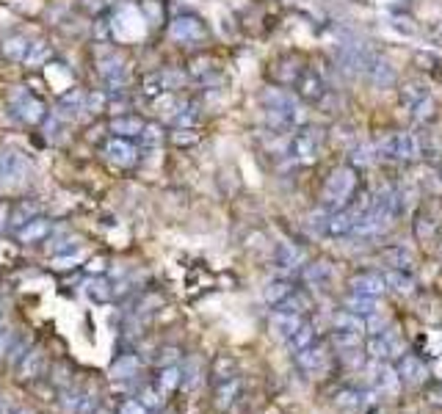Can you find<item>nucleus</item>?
<instances>
[{"label":"nucleus","instance_id":"obj_1","mask_svg":"<svg viewBox=\"0 0 442 414\" xmlns=\"http://www.w3.org/2000/svg\"><path fill=\"white\" fill-rule=\"evenodd\" d=\"M260 102L266 108V116H268V125L274 130H291L304 125V108L298 105V97L296 91H285L280 86H266L260 91Z\"/></svg>","mask_w":442,"mask_h":414},{"label":"nucleus","instance_id":"obj_2","mask_svg":"<svg viewBox=\"0 0 442 414\" xmlns=\"http://www.w3.org/2000/svg\"><path fill=\"white\" fill-rule=\"evenodd\" d=\"M357 185H360L357 169H354L351 163L337 166V169L326 177V185H323V207H329V210H343V207H349L351 199H354V194H357Z\"/></svg>","mask_w":442,"mask_h":414},{"label":"nucleus","instance_id":"obj_3","mask_svg":"<svg viewBox=\"0 0 442 414\" xmlns=\"http://www.w3.org/2000/svg\"><path fill=\"white\" fill-rule=\"evenodd\" d=\"M379 158L384 160H398V163H412L420 158V138L415 133H390L387 138H381L376 144Z\"/></svg>","mask_w":442,"mask_h":414},{"label":"nucleus","instance_id":"obj_4","mask_svg":"<svg viewBox=\"0 0 442 414\" xmlns=\"http://www.w3.org/2000/svg\"><path fill=\"white\" fill-rule=\"evenodd\" d=\"M323 130L321 128H298L291 138V152L298 163H315L321 149H323Z\"/></svg>","mask_w":442,"mask_h":414},{"label":"nucleus","instance_id":"obj_5","mask_svg":"<svg viewBox=\"0 0 442 414\" xmlns=\"http://www.w3.org/2000/svg\"><path fill=\"white\" fill-rule=\"evenodd\" d=\"M368 356L376 359V362H387V359H393V356L401 359V356H404V343H401V337H398V329L390 326V329L373 335L368 340Z\"/></svg>","mask_w":442,"mask_h":414},{"label":"nucleus","instance_id":"obj_6","mask_svg":"<svg viewBox=\"0 0 442 414\" xmlns=\"http://www.w3.org/2000/svg\"><path fill=\"white\" fill-rule=\"evenodd\" d=\"M169 33H172V39L180 42V45H194V42L208 39V25H205L197 14H183V17H177V20L169 25Z\"/></svg>","mask_w":442,"mask_h":414},{"label":"nucleus","instance_id":"obj_7","mask_svg":"<svg viewBox=\"0 0 442 414\" xmlns=\"http://www.w3.org/2000/svg\"><path fill=\"white\" fill-rule=\"evenodd\" d=\"M398 376H401V384L420 387V384H426V378H429V367H426V362H423L420 356L404 353V356L398 359Z\"/></svg>","mask_w":442,"mask_h":414},{"label":"nucleus","instance_id":"obj_8","mask_svg":"<svg viewBox=\"0 0 442 414\" xmlns=\"http://www.w3.org/2000/svg\"><path fill=\"white\" fill-rule=\"evenodd\" d=\"M323 94H326L323 77L315 69H304L296 80V97L304 102H318V100H323Z\"/></svg>","mask_w":442,"mask_h":414},{"label":"nucleus","instance_id":"obj_9","mask_svg":"<svg viewBox=\"0 0 442 414\" xmlns=\"http://www.w3.org/2000/svg\"><path fill=\"white\" fill-rule=\"evenodd\" d=\"M301 266H304V252L296 243H288V240L277 243V249H274V268L280 274H294Z\"/></svg>","mask_w":442,"mask_h":414},{"label":"nucleus","instance_id":"obj_10","mask_svg":"<svg viewBox=\"0 0 442 414\" xmlns=\"http://www.w3.org/2000/svg\"><path fill=\"white\" fill-rule=\"evenodd\" d=\"M45 373V351L39 345H33L28 353H22V362L17 367V381L20 384H31Z\"/></svg>","mask_w":442,"mask_h":414},{"label":"nucleus","instance_id":"obj_11","mask_svg":"<svg viewBox=\"0 0 442 414\" xmlns=\"http://www.w3.org/2000/svg\"><path fill=\"white\" fill-rule=\"evenodd\" d=\"M351 293L357 296H370V298H379L384 290H387V282L384 274H376V271H363V274H354L349 282Z\"/></svg>","mask_w":442,"mask_h":414},{"label":"nucleus","instance_id":"obj_12","mask_svg":"<svg viewBox=\"0 0 442 414\" xmlns=\"http://www.w3.org/2000/svg\"><path fill=\"white\" fill-rule=\"evenodd\" d=\"M105 155L116 163V166H133L136 160H139V149L128 141V138H122V136H114V138H108V144H105Z\"/></svg>","mask_w":442,"mask_h":414},{"label":"nucleus","instance_id":"obj_13","mask_svg":"<svg viewBox=\"0 0 442 414\" xmlns=\"http://www.w3.org/2000/svg\"><path fill=\"white\" fill-rule=\"evenodd\" d=\"M14 102H17V114H20L25 122L36 125V122L45 119V105H42L36 97H31L28 91H17V94H14Z\"/></svg>","mask_w":442,"mask_h":414},{"label":"nucleus","instance_id":"obj_14","mask_svg":"<svg viewBox=\"0 0 442 414\" xmlns=\"http://www.w3.org/2000/svg\"><path fill=\"white\" fill-rule=\"evenodd\" d=\"M326 359H329V353H326L323 345H307L304 351L296 353V365L301 370H307V373H315V370L326 367Z\"/></svg>","mask_w":442,"mask_h":414},{"label":"nucleus","instance_id":"obj_15","mask_svg":"<svg viewBox=\"0 0 442 414\" xmlns=\"http://www.w3.org/2000/svg\"><path fill=\"white\" fill-rule=\"evenodd\" d=\"M357 221H360V218H357L349 207L335 210V213L329 215V221H326V232H329V235H335V238L351 235V229H354V224H357Z\"/></svg>","mask_w":442,"mask_h":414},{"label":"nucleus","instance_id":"obj_16","mask_svg":"<svg viewBox=\"0 0 442 414\" xmlns=\"http://www.w3.org/2000/svg\"><path fill=\"white\" fill-rule=\"evenodd\" d=\"M301 323H304L301 315H294V312H280V309H274V315H271V332H274L280 340H288Z\"/></svg>","mask_w":442,"mask_h":414},{"label":"nucleus","instance_id":"obj_17","mask_svg":"<svg viewBox=\"0 0 442 414\" xmlns=\"http://www.w3.org/2000/svg\"><path fill=\"white\" fill-rule=\"evenodd\" d=\"M384 282H387V290L398 293V296H412L415 293V279L409 271H401V268H387L384 271Z\"/></svg>","mask_w":442,"mask_h":414},{"label":"nucleus","instance_id":"obj_18","mask_svg":"<svg viewBox=\"0 0 442 414\" xmlns=\"http://www.w3.org/2000/svg\"><path fill=\"white\" fill-rule=\"evenodd\" d=\"M50 232V221L45 218V215H36L33 221H28V224H22L20 227V240L22 243H36V240H45V235Z\"/></svg>","mask_w":442,"mask_h":414},{"label":"nucleus","instance_id":"obj_19","mask_svg":"<svg viewBox=\"0 0 442 414\" xmlns=\"http://www.w3.org/2000/svg\"><path fill=\"white\" fill-rule=\"evenodd\" d=\"M332 332H368L365 321L349 309H340L332 315Z\"/></svg>","mask_w":442,"mask_h":414},{"label":"nucleus","instance_id":"obj_20","mask_svg":"<svg viewBox=\"0 0 442 414\" xmlns=\"http://www.w3.org/2000/svg\"><path fill=\"white\" fill-rule=\"evenodd\" d=\"M398 384H401V376H398V367H393V365H387V362H381L379 367H376V390L379 392H395L398 390Z\"/></svg>","mask_w":442,"mask_h":414},{"label":"nucleus","instance_id":"obj_21","mask_svg":"<svg viewBox=\"0 0 442 414\" xmlns=\"http://www.w3.org/2000/svg\"><path fill=\"white\" fill-rule=\"evenodd\" d=\"M368 80L376 86V89H390L393 83H395V69L390 67L381 56L373 61V67H370V72H368Z\"/></svg>","mask_w":442,"mask_h":414},{"label":"nucleus","instance_id":"obj_22","mask_svg":"<svg viewBox=\"0 0 442 414\" xmlns=\"http://www.w3.org/2000/svg\"><path fill=\"white\" fill-rule=\"evenodd\" d=\"M139 356L136 353H122L119 359L111 362V378H133L139 373Z\"/></svg>","mask_w":442,"mask_h":414},{"label":"nucleus","instance_id":"obj_23","mask_svg":"<svg viewBox=\"0 0 442 414\" xmlns=\"http://www.w3.org/2000/svg\"><path fill=\"white\" fill-rule=\"evenodd\" d=\"M183 384V370L177 367V365H169V367H160V373H158V378H155V387L163 392V395H169V392H174L177 387Z\"/></svg>","mask_w":442,"mask_h":414},{"label":"nucleus","instance_id":"obj_24","mask_svg":"<svg viewBox=\"0 0 442 414\" xmlns=\"http://www.w3.org/2000/svg\"><path fill=\"white\" fill-rule=\"evenodd\" d=\"M346 309L354 312V315H360V318H370V315L379 312V301L370 298V296H357V293H351V296L346 298Z\"/></svg>","mask_w":442,"mask_h":414},{"label":"nucleus","instance_id":"obj_25","mask_svg":"<svg viewBox=\"0 0 442 414\" xmlns=\"http://www.w3.org/2000/svg\"><path fill=\"white\" fill-rule=\"evenodd\" d=\"M429 97V89H426V83H420V80H406L404 86H401V102L406 105V108H415L418 102H423Z\"/></svg>","mask_w":442,"mask_h":414},{"label":"nucleus","instance_id":"obj_26","mask_svg":"<svg viewBox=\"0 0 442 414\" xmlns=\"http://www.w3.org/2000/svg\"><path fill=\"white\" fill-rule=\"evenodd\" d=\"M296 287L288 282V279H274V282H268L266 284V290H263V298L271 304V307H277L280 301H285L291 293H294Z\"/></svg>","mask_w":442,"mask_h":414},{"label":"nucleus","instance_id":"obj_27","mask_svg":"<svg viewBox=\"0 0 442 414\" xmlns=\"http://www.w3.org/2000/svg\"><path fill=\"white\" fill-rule=\"evenodd\" d=\"M86 296H89L91 301H97V304H105V301L114 296L111 282H108L105 276H91V279L86 282Z\"/></svg>","mask_w":442,"mask_h":414},{"label":"nucleus","instance_id":"obj_28","mask_svg":"<svg viewBox=\"0 0 442 414\" xmlns=\"http://www.w3.org/2000/svg\"><path fill=\"white\" fill-rule=\"evenodd\" d=\"M144 130V122L136 119V116H119L111 122V133L114 136H122V138H130V136H142Z\"/></svg>","mask_w":442,"mask_h":414},{"label":"nucleus","instance_id":"obj_29","mask_svg":"<svg viewBox=\"0 0 442 414\" xmlns=\"http://www.w3.org/2000/svg\"><path fill=\"white\" fill-rule=\"evenodd\" d=\"M274 309H280V312H294V315H301V312H307L310 309V296L307 293H301V290H294L285 301H280Z\"/></svg>","mask_w":442,"mask_h":414},{"label":"nucleus","instance_id":"obj_30","mask_svg":"<svg viewBox=\"0 0 442 414\" xmlns=\"http://www.w3.org/2000/svg\"><path fill=\"white\" fill-rule=\"evenodd\" d=\"M241 395V378H227V381H219V390H216V404L221 409H227L232 401H238Z\"/></svg>","mask_w":442,"mask_h":414},{"label":"nucleus","instance_id":"obj_31","mask_svg":"<svg viewBox=\"0 0 442 414\" xmlns=\"http://www.w3.org/2000/svg\"><path fill=\"white\" fill-rule=\"evenodd\" d=\"M39 210H42V205L39 202H20V205L11 207V224L14 227H22V224H28V221H33L36 215H39Z\"/></svg>","mask_w":442,"mask_h":414},{"label":"nucleus","instance_id":"obj_32","mask_svg":"<svg viewBox=\"0 0 442 414\" xmlns=\"http://www.w3.org/2000/svg\"><path fill=\"white\" fill-rule=\"evenodd\" d=\"M312 340H315V329H312L310 323H301L285 343L291 348V353H298V351H304L307 345H312Z\"/></svg>","mask_w":442,"mask_h":414},{"label":"nucleus","instance_id":"obj_33","mask_svg":"<svg viewBox=\"0 0 442 414\" xmlns=\"http://www.w3.org/2000/svg\"><path fill=\"white\" fill-rule=\"evenodd\" d=\"M329 276H332V266L329 263H312V266H307L304 268V279L312 284V287H323L326 282H329Z\"/></svg>","mask_w":442,"mask_h":414},{"label":"nucleus","instance_id":"obj_34","mask_svg":"<svg viewBox=\"0 0 442 414\" xmlns=\"http://www.w3.org/2000/svg\"><path fill=\"white\" fill-rule=\"evenodd\" d=\"M0 53H3L6 59H11V61H22V59L28 56V42H25L22 36H11V39H6V42L0 45Z\"/></svg>","mask_w":442,"mask_h":414},{"label":"nucleus","instance_id":"obj_35","mask_svg":"<svg viewBox=\"0 0 442 414\" xmlns=\"http://www.w3.org/2000/svg\"><path fill=\"white\" fill-rule=\"evenodd\" d=\"M384 260H387V266L401 268V271H409V268L415 266L412 254H409L404 246H393V249H387V252H384Z\"/></svg>","mask_w":442,"mask_h":414},{"label":"nucleus","instance_id":"obj_36","mask_svg":"<svg viewBox=\"0 0 442 414\" xmlns=\"http://www.w3.org/2000/svg\"><path fill=\"white\" fill-rule=\"evenodd\" d=\"M376 158H379L376 146H373V144H365V141H363V144H357V146L351 149V160H349V163H351L354 169H357V166H360V169H365V166H370V163H373Z\"/></svg>","mask_w":442,"mask_h":414},{"label":"nucleus","instance_id":"obj_37","mask_svg":"<svg viewBox=\"0 0 442 414\" xmlns=\"http://www.w3.org/2000/svg\"><path fill=\"white\" fill-rule=\"evenodd\" d=\"M434 235H437V221L432 215H418V221H415V238L420 243H432Z\"/></svg>","mask_w":442,"mask_h":414},{"label":"nucleus","instance_id":"obj_38","mask_svg":"<svg viewBox=\"0 0 442 414\" xmlns=\"http://www.w3.org/2000/svg\"><path fill=\"white\" fill-rule=\"evenodd\" d=\"M363 337H365V332H332V343L340 351H357Z\"/></svg>","mask_w":442,"mask_h":414},{"label":"nucleus","instance_id":"obj_39","mask_svg":"<svg viewBox=\"0 0 442 414\" xmlns=\"http://www.w3.org/2000/svg\"><path fill=\"white\" fill-rule=\"evenodd\" d=\"M412 111V116H415V122H420V125H426V122H432L434 116H437V105H434V100L432 97H426L423 102H418L415 108H409Z\"/></svg>","mask_w":442,"mask_h":414},{"label":"nucleus","instance_id":"obj_40","mask_svg":"<svg viewBox=\"0 0 442 414\" xmlns=\"http://www.w3.org/2000/svg\"><path fill=\"white\" fill-rule=\"evenodd\" d=\"M335 406L340 409H363V395L354 392V390H343L335 395Z\"/></svg>","mask_w":442,"mask_h":414},{"label":"nucleus","instance_id":"obj_41","mask_svg":"<svg viewBox=\"0 0 442 414\" xmlns=\"http://www.w3.org/2000/svg\"><path fill=\"white\" fill-rule=\"evenodd\" d=\"M213 376H216L219 381L235 378V359H232V356H219V359H216V367H213Z\"/></svg>","mask_w":442,"mask_h":414},{"label":"nucleus","instance_id":"obj_42","mask_svg":"<svg viewBox=\"0 0 442 414\" xmlns=\"http://www.w3.org/2000/svg\"><path fill=\"white\" fill-rule=\"evenodd\" d=\"M142 144L144 146H160V141H163V128L160 125H144V130H142Z\"/></svg>","mask_w":442,"mask_h":414},{"label":"nucleus","instance_id":"obj_43","mask_svg":"<svg viewBox=\"0 0 442 414\" xmlns=\"http://www.w3.org/2000/svg\"><path fill=\"white\" fill-rule=\"evenodd\" d=\"M420 343L426 345V348H432V356L442 359V332H440V329H432V332H426V335L420 337Z\"/></svg>","mask_w":442,"mask_h":414},{"label":"nucleus","instance_id":"obj_44","mask_svg":"<svg viewBox=\"0 0 442 414\" xmlns=\"http://www.w3.org/2000/svg\"><path fill=\"white\" fill-rule=\"evenodd\" d=\"M420 155H429V158H437L442 155V141L434 133H426L423 144H420Z\"/></svg>","mask_w":442,"mask_h":414},{"label":"nucleus","instance_id":"obj_45","mask_svg":"<svg viewBox=\"0 0 442 414\" xmlns=\"http://www.w3.org/2000/svg\"><path fill=\"white\" fill-rule=\"evenodd\" d=\"M163 392L158 390V387H147V390H142V395H139V401L147 406V409H158L160 404H163V398H160Z\"/></svg>","mask_w":442,"mask_h":414},{"label":"nucleus","instance_id":"obj_46","mask_svg":"<svg viewBox=\"0 0 442 414\" xmlns=\"http://www.w3.org/2000/svg\"><path fill=\"white\" fill-rule=\"evenodd\" d=\"M83 100H86V94H83V91H80V89H73V91H70V94H64V97H61V105H64V108H67V111H77V108H80V102H83Z\"/></svg>","mask_w":442,"mask_h":414},{"label":"nucleus","instance_id":"obj_47","mask_svg":"<svg viewBox=\"0 0 442 414\" xmlns=\"http://www.w3.org/2000/svg\"><path fill=\"white\" fill-rule=\"evenodd\" d=\"M80 401H83V395H77V392H61V406H64V412L75 414L77 412V406H80Z\"/></svg>","mask_w":442,"mask_h":414},{"label":"nucleus","instance_id":"obj_48","mask_svg":"<svg viewBox=\"0 0 442 414\" xmlns=\"http://www.w3.org/2000/svg\"><path fill=\"white\" fill-rule=\"evenodd\" d=\"M177 359H180V351H177V348H163L160 356H158V365H160V367H169V365H177Z\"/></svg>","mask_w":442,"mask_h":414},{"label":"nucleus","instance_id":"obj_49","mask_svg":"<svg viewBox=\"0 0 442 414\" xmlns=\"http://www.w3.org/2000/svg\"><path fill=\"white\" fill-rule=\"evenodd\" d=\"M119 414H149V409L142 401H133V398H130V401H125V404L119 406Z\"/></svg>","mask_w":442,"mask_h":414},{"label":"nucleus","instance_id":"obj_50","mask_svg":"<svg viewBox=\"0 0 442 414\" xmlns=\"http://www.w3.org/2000/svg\"><path fill=\"white\" fill-rule=\"evenodd\" d=\"M144 91H147L149 97H152V94H160V91H163V80H160V72H158V75H149L147 80H144Z\"/></svg>","mask_w":442,"mask_h":414},{"label":"nucleus","instance_id":"obj_51","mask_svg":"<svg viewBox=\"0 0 442 414\" xmlns=\"http://www.w3.org/2000/svg\"><path fill=\"white\" fill-rule=\"evenodd\" d=\"M11 345H14V335H11V332H3V335H0V362L11 353Z\"/></svg>","mask_w":442,"mask_h":414},{"label":"nucleus","instance_id":"obj_52","mask_svg":"<svg viewBox=\"0 0 442 414\" xmlns=\"http://www.w3.org/2000/svg\"><path fill=\"white\" fill-rule=\"evenodd\" d=\"M77 260H80L77 254H70V257H56V268H59V271H64V268L70 271V268L77 266Z\"/></svg>","mask_w":442,"mask_h":414},{"label":"nucleus","instance_id":"obj_53","mask_svg":"<svg viewBox=\"0 0 442 414\" xmlns=\"http://www.w3.org/2000/svg\"><path fill=\"white\" fill-rule=\"evenodd\" d=\"M0 414H14V412H11V406H8L6 401H0Z\"/></svg>","mask_w":442,"mask_h":414},{"label":"nucleus","instance_id":"obj_54","mask_svg":"<svg viewBox=\"0 0 442 414\" xmlns=\"http://www.w3.org/2000/svg\"><path fill=\"white\" fill-rule=\"evenodd\" d=\"M94 414H111V412H108V409H97Z\"/></svg>","mask_w":442,"mask_h":414},{"label":"nucleus","instance_id":"obj_55","mask_svg":"<svg viewBox=\"0 0 442 414\" xmlns=\"http://www.w3.org/2000/svg\"><path fill=\"white\" fill-rule=\"evenodd\" d=\"M14 414H25V412H14Z\"/></svg>","mask_w":442,"mask_h":414}]
</instances>
